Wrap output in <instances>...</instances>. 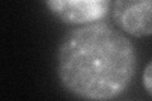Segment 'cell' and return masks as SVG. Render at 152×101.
<instances>
[{
    "mask_svg": "<svg viewBox=\"0 0 152 101\" xmlns=\"http://www.w3.org/2000/svg\"><path fill=\"white\" fill-rule=\"evenodd\" d=\"M142 82H143L145 90L147 91L148 96H152V63L148 62L142 75Z\"/></svg>",
    "mask_w": 152,
    "mask_h": 101,
    "instance_id": "obj_4",
    "label": "cell"
},
{
    "mask_svg": "<svg viewBox=\"0 0 152 101\" xmlns=\"http://www.w3.org/2000/svg\"><path fill=\"white\" fill-rule=\"evenodd\" d=\"M112 17L122 31L136 38L152 33L151 0H117L110 3Z\"/></svg>",
    "mask_w": 152,
    "mask_h": 101,
    "instance_id": "obj_3",
    "label": "cell"
},
{
    "mask_svg": "<svg viewBox=\"0 0 152 101\" xmlns=\"http://www.w3.org/2000/svg\"><path fill=\"white\" fill-rule=\"evenodd\" d=\"M137 67L136 46L107 22L69 31L56 52V72L61 85L85 101L118 97L131 85Z\"/></svg>",
    "mask_w": 152,
    "mask_h": 101,
    "instance_id": "obj_1",
    "label": "cell"
},
{
    "mask_svg": "<svg viewBox=\"0 0 152 101\" xmlns=\"http://www.w3.org/2000/svg\"><path fill=\"white\" fill-rule=\"evenodd\" d=\"M45 4L62 23L77 27L102 22L110 10L108 0H47Z\"/></svg>",
    "mask_w": 152,
    "mask_h": 101,
    "instance_id": "obj_2",
    "label": "cell"
}]
</instances>
